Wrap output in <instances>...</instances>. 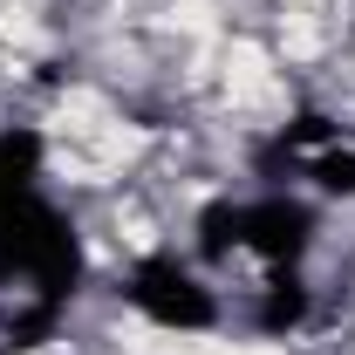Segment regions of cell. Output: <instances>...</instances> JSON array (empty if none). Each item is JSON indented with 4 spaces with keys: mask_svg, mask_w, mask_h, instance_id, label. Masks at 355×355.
Returning <instances> with one entry per match:
<instances>
[{
    "mask_svg": "<svg viewBox=\"0 0 355 355\" xmlns=\"http://www.w3.org/2000/svg\"><path fill=\"white\" fill-rule=\"evenodd\" d=\"M130 308L144 314V321H157V328H212V314H219V301H212V287L191 273V266L178 260H144L130 273Z\"/></svg>",
    "mask_w": 355,
    "mask_h": 355,
    "instance_id": "1",
    "label": "cell"
}]
</instances>
